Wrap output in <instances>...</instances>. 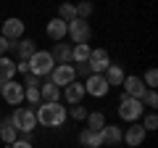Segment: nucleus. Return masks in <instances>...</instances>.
I'll return each instance as SVG.
<instances>
[{"label":"nucleus","instance_id":"obj_1","mask_svg":"<svg viewBox=\"0 0 158 148\" xmlns=\"http://www.w3.org/2000/svg\"><path fill=\"white\" fill-rule=\"evenodd\" d=\"M34 116H37V124H42V127H63V122L69 119V111H66V106L61 101L58 103L42 101L40 108L34 111Z\"/></svg>","mask_w":158,"mask_h":148},{"label":"nucleus","instance_id":"obj_2","mask_svg":"<svg viewBox=\"0 0 158 148\" xmlns=\"http://www.w3.org/2000/svg\"><path fill=\"white\" fill-rule=\"evenodd\" d=\"M11 122H13V127H16V132L27 135V140H29V135L37 130V116H34V108H29V106H16L13 114H11Z\"/></svg>","mask_w":158,"mask_h":148},{"label":"nucleus","instance_id":"obj_3","mask_svg":"<svg viewBox=\"0 0 158 148\" xmlns=\"http://www.w3.org/2000/svg\"><path fill=\"white\" fill-rule=\"evenodd\" d=\"M116 111H118V116H121V122L132 124V122H140V116H142V111H145V106H142V101L129 98V95H124V93H121Z\"/></svg>","mask_w":158,"mask_h":148},{"label":"nucleus","instance_id":"obj_4","mask_svg":"<svg viewBox=\"0 0 158 148\" xmlns=\"http://www.w3.org/2000/svg\"><path fill=\"white\" fill-rule=\"evenodd\" d=\"M53 66H56V61H53L50 50H34L32 58H29V74H34V77H48V74L53 72Z\"/></svg>","mask_w":158,"mask_h":148},{"label":"nucleus","instance_id":"obj_5","mask_svg":"<svg viewBox=\"0 0 158 148\" xmlns=\"http://www.w3.org/2000/svg\"><path fill=\"white\" fill-rule=\"evenodd\" d=\"M66 37H71L74 45L77 42H90V37H92L90 21H85V19H71V21H66Z\"/></svg>","mask_w":158,"mask_h":148},{"label":"nucleus","instance_id":"obj_6","mask_svg":"<svg viewBox=\"0 0 158 148\" xmlns=\"http://www.w3.org/2000/svg\"><path fill=\"white\" fill-rule=\"evenodd\" d=\"M0 98L8 103V106H21L24 103V85L16 80H8V82H0Z\"/></svg>","mask_w":158,"mask_h":148},{"label":"nucleus","instance_id":"obj_7","mask_svg":"<svg viewBox=\"0 0 158 148\" xmlns=\"http://www.w3.org/2000/svg\"><path fill=\"white\" fill-rule=\"evenodd\" d=\"M48 80H53L58 87H66V85H71L74 80H77V72H74V63H56L53 66V72L48 74Z\"/></svg>","mask_w":158,"mask_h":148},{"label":"nucleus","instance_id":"obj_8","mask_svg":"<svg viewBox=\"0 0 158 148\" xmlns=\"http://www.w3.org/2000/svg\"><path fill=\"white\" fill-rule=\"evenodd\" d=\"M24 32H27V24H24L19 16H11V19H6V21L0 24V34H3L6 40H11V42L21 40Z\"/></svg>","mask_w":158,"mask_h":148},{"label":"nucleus","instance_id":"obj_9","mask_svg":"<svg viewBox=\"0 0 158 148\" xmlns=\"http://www.w3.org/2000/svg\"><path fill=\"white\" fill-rule=\"evenodd\" d=\"M82 85H85V93L92 95V98H106L108 93H111V87H108V82H106L103 74H90Z\"/></svg>","mask_w":158,"mask_h":148},{"label":"nucleus","instance_id":"obj_10","mask_svg":"<svg viewBox=\"0 0 158 148\" xmlns=\"http://www.w3.org/2000/svg\"><path fill=\"white\" fill-rule=\"evenodd\" d=\"M111 63V56H108L106 48H92L90 50V58H87V66H90L92 74H103Z\"/></svg>","mask_w":158,"mask_h":148},{"label":"nucleus","instance_id":"obj_11","mask_svg":"<svg viewBox=\"0 0 158 148\" xmlns=\"http://www.w3.org/2000/svg\"><path fill=\"white\" fill-rule=\"evenodd\" d=\"M145 137H148V132L142 130V124L140 122H132V124L124 130V137H121V140H124L127 148H140L142 143H145Z\"/></svg>","mask_w":158,"mask_h":148},{"label":"nucleus","instance_id":"obj_12","mask_svg":"<svg viewBox=\"0 0 158 148\" xmlns=\"http://www.w3.org/2000/svg\"><path fill=\"white\" fill-rule=\"evenodd\" d=\"M121 90H124V95H129V98H137L140 101L142 95H145V82H142V77H137V74H127L124 77V82H121Z\"/></svg>","mask_w":158,"mask_h":148},{"label":"nucleus","instance_id":"obj_13","mask_svg":"<svg viewBox=\"0 0 158 148\" xmlns=\"http://www.w3.org/2000/svg\"><path fill=\"white\" fill-rule=\"evenodd\" d=\"M85 85H82V80H74L71 85H66L61 90V101H66L69 106H77V103H82L85 101Z\"/></svg>","mask_w":158,"mask_h":148},{"label":"nucleus","instance_id":"obj_14","mask_svg":"<svg viewBox=\"0 0 158 148\" xmlns=\"http://www.w3.org/2000/svg\"><path fill=\"white\" fill-rule=\"evenodd\" d=\"M45 34H48V40H53V42H63V37H66V21L63 19H50L48 21V27H45Z\"/></svg>","mask_w":158,"mask_h":148},{"label":"nucleus","instance_id":"obj_15","mask_svg":"<svg viewBox=\"0 0 158 148\" xmlns=\"http://www.w3.org/2000/svg\"><path fill=\"white\" fill-rule=\"evenodd\" d=\"M100 137H103V146H121L124 130H121V124H106L100 130Z\"/></svg>","mask_w":158,"mask_h":148},{"label":"nucleus","instance_id":"obj_16","mask_svg":"<svg viewBox=\"0 0 158 148\" xmlns=\"http://www.w3.org/2000/svg\"><path fill=\"white\" fill-rule=\"evenodd\" d=\"M103 77H106L108 87H121V82H124L127 72H124V66H121V63H108V69L103 72Z\"/></svg>","mask_w":158,"mask_h":148},{"label":"nucleus","instance_id":"obj_17","mask_svg":"<svg viewBox=\"0 0 158 148\" xmlns=\"http://www.w3.org/2000/svg\"><path fill=\"white\" fill-rule=\"evenodd\" d=\"M11 50L19 53V61H29V58H32V53L37 50V42H34V40H27V37H21V40L11 42Z\"/></svg>","mask_w":158,"mask_h":148},{"label":"nucleus","instance_id":"obj_18","mask_svg":"<svg viewBox=\"0 0 158 148\" xmlns=\"http://www.w3.org/2000/svg\"><path fill=\"white\" fill-rule=\"evenodd\" d=\"M40 98L48 101V103H58V101H61V87H58L53 80L40 82Z\"/></svg>","mask_w":158,"mask_h":148},{"label":"nucleus","instance_id":"obj_19","mask_svg":"<svg viewBox=\"0 0 158 148\" xmlns=\"http://www.w3.org/2000/svg\"><path fill=\"white\" fill-rule=\"evenodd\" d=\"M50 56L56 63H71V45L69 42H53Z\"/></svg>","mask_w":158,"mask_h":148},{"label":"nucleus","instance_id":"obj_20","mask_svg":"<svg viewBox=\"0 0 158 148\" xmlns=\"http://www.w3.org/2000/svg\"><path fill=\"white\" fill-rule=\"evenodd\" d=\"M79 143H82V146L85 148H100L103 146V137H100V132H95V130H82L79 132Z\"/></svg>","mask_w":158,"mask_h":148},{"label":"nucleus","instance_id":"obj_21","mask_svg":"<svg viewBox=\"0 0 158 148\" xmlns=\"http://www.w3.org/2000/svg\"><path fill=\"white\" fill-rule=\"evenodd\" d=\"M16 80V61H11L8 56H0V82Z\"/></svg>","mask_w":158,"mask_h":148},{"label":"nucleus","instance_id":"obj_22","mask_svg":"<svg viewBox=\"0 0 158 148\" xmlns=\"http://www.w3.org/2000/svg\"><path fill=\"white\" fill-rule=\"evenodd\" d=\"M16 137H19V132H16V127H13L11 116H8V119H3V122H0V140L6 143V146H11Z\"/></svg>","mask_w":158,"mask_h":148},{"label":"nucleus","instance_id":"obj_23","mask_svg":"<svg viewBox=\"0 0 158 148\" xmlns=\"http://www.w3.org/2000/svg\"><path fill=\"white\" fill-rule=\"evenodd\" d=\"M90 42H77V45H71V63H85L87 58H90Z\"/></svg>","mask_w":158,"mask_h":148},{"label":"nucleus","instance_id":"obj_24","mask_svg":"<svg viewBox=\"0 0 158 148\" xmlns=\"http://www.w3.org/2000/svg\"><path fill=\"white\" fill-rule=\"evenodd\" d=\"M85 122H87V130H95V132H100L103 127L108 124V122H106V114H103V111H90Z\"/></svg>","mask_w":158,"mask_h":148},{"label":"nucleus","instance_id":"obj_25","mask_svg":"<svg viewBox=\"0 0 158 148\" xmlns=\"http://www.w3.org/2000/svg\"><path fill=\"white\" fill-rule=\"evenodd\" d=\"M74 8H77V19H85V21L92 16V11H95V6H92L90 0H79Z\"/></svg>","mask_w":158,"mask_h":148},{"label":"nucleus","instance_id":"obj_26","mask_svg":"<svg viewBox=\"0 0 158 148\" xmlns=\"http://www.w3.org/2000/svg\"><path fill=\"white\" fill-rule=\"evenodd\" d=\"M140 119H142L140 124H142V130H145V132H156V130H158V114H156V111L140 116Z\"/></svg>","mask_w":158,"mask_h":148},{"label":"nucleus","instance_id":"obj_27","mask_svg":"<svg viewBox=\"0 0 158 148\" xmlns=\"http://www.w3.org/2000/svg\"><path fill=\"white\" fill-rule=\"evenodd\" d=\"M58 19H63V21L77 19V8H74V3H61V6H58Z\"/></svg>","mask_w":158,"mask_h":148},{"label":"nucleus","instance_id":"obj_28","mask_svg":"<svg viewBox=\"0 0 158 148\" xmlns=\"http://www.w3.org/2000/svg\"><path fill=\"white\" fill-rule=\"evenodd\" d=\"M66 111H69V116H71V119H77V122H85L87 114H90L82 103H77V106H66Z\"/></svg>","mask_w":158,"mask_h":148},{"label":"nucleus","instance_id":"obj_29","mask_svg":"<svg viewBox=\"0 0 158 148\" xmlns=\"http://www.w3.org/2000/svg\"><path fill=\"white\" fill-rule=\"evenodd\" d=\"M140 101H142V106H148L150 111H156V106H158V93H156V90H145V95H142Z\"/></svg>","mask_w":158,"mask_h":148},{"label":"nucleus","instance_id":"obj_30","mask_svg":"<svg viewBox=\"0 0 158 148\" xmlns=\"http://www.w3.org/2000/svg\"><path fill=\"white\" fill-rule=\"evenodd\" d=\"M24 101H29L32 106L42 103V98H40V87H24Z\"/></svg>","mask_w":158,"mask_h":148},{"label":"nucleus","instance_id":"obj_31","mask_svg":"<svg viewBox=\"0 0 158 148\" xmlns=\"http://www.w3.org/2000/svg\"><path fill=\"white\" fill-rule=\"evenodd\" d=\"M142 82H145L148 90H156V85H158V72H156V69H148L145 77H142Z\"/></svg>","mask_w":158,"mask_h":148},{"label":"nucleus","instance_id":"obj_32","mask_svg":"<svg viewBox=\"0 0 158 148\" xmlns=\"http://www.w3.org/2000/svg\"><path fill=\"white\" fill-rule=\"evenodd\" d=\"M74 72H77V77H79V80H87V77H90V66H87V61L85 63H77V66H74Z\"/></svg>","mask_w":158,"mask_h":148},{"label":"nucleus","instance_id":"obj_33","mask_svg":"<svg viewBox=\"0 0 158 148\" xmlns=\"http://www.w3.org/2000/svg\"><path fill=\"white\" fill-rule=\"evenodd\" d=\"M24 87H40V77H34V74H24Z\"/></svg>","mask_w":158,"mask_h":148},{"label":"nucleus","instance_id":"obj_34","mask_svg":"<svg viewBox=\"0 0 158 148\" xmlns=\"http://www.w3.org/2000/svg\"><path fill=\"white\" fill-rule=\"evenodd\" d=\"M8 148H34V146H32V140H27V137H16Z\"/></svg>","mask_w":158,"mask_h":148},{"label":"nucleus","instance_id":"obj_35","mask_svg":"<svg viewBox=\"0 0 158 148\" xmlns=\"http://www.w3.org/2000/svg\"><path fill=\"white\" fill-rule=\"evenodd\" d=\"M8 50H11V40H6L0 34V56H8Z\"/></svg>","mask_w":158,"mask_h":148},{"label":"nucleus","instance_id":"obj_36","mask_svg":"<svg viewBox=\"0 0 158 148\" xmlns=\"http://www.w3.org/2000/svg\"><path fill=\"white\" fill-rule=\"evenodd\" d=\"M16 72H21V74H29V61H19V63H16Z\"/></svg>","mask_w":158,"mask_h":148},{"label":"nucleus","instance_id":"obj_37","mask_svg":"<svg viewBox=\"0 0 158 148\" xmlns=\"http://www.w3.org/2000/svg\"><path fill=\"white\" fill-rule=\"evenodd\" d=\"M0 24H3V21H0Z\"/></svg>","mask_w":158,"mask_h":148},{"label":"nucleus","instance_id":"obj_38","mask_svg":"<svg viewBox=\"0 0 158 148\" xmlns=\"http://www.w3.org/2000/svg\"><path fill=\"white\" fill-rule=\"evenodd\" d=\"M124 148H127V146H124Z\"/></svg>","mask_w":158,"mask_h":148}]
</instances>
